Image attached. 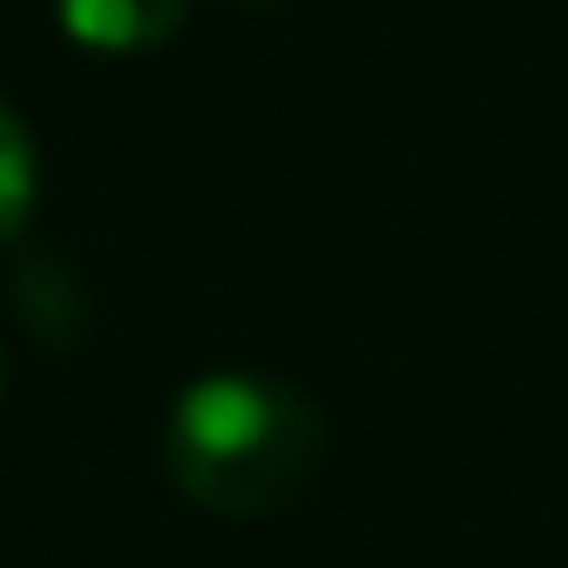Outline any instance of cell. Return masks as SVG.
<instances>
[{
  "label": "cell",
  "mask_w": 568,
  "mask_h": 568,
  "mask_svg": "<svg viewBox=\"0 0 568 568\" xmlns=\"http://www.w3.org/2000/svg\"><path fill=\"white\" fill-rule=\"evenodd\" d=\"M166 483L194 511L266 518L324 468V410L295 382L216 367L166 403Z\"/></svg>",
  "instance_id": "1"
},
{
  "label": "cell",
  "mask_w": 568,
  "mask_h": 568,
  "mask_svg": "<svg viewBox=\"0 0 568 568\" xmlns=\"http://www.w3.org/2000/svg\"><path fill=\"white\" fill-rule=\"evenodd\" d=\"M51 8H58V29L101 58L159 51L187 22V0H51Z\"/></svg>",
  "instance_id": "2"
},
{
  "label": "cell",
  "mask_w": 568,
  "mask_h": 568,
  "mask_svg": "<svg viewBox=\"0 0 568 568\" xmlns=\"http://www.w3.org/2000/svg\"><path fill=\"white\" fill-rule=\"evenodd\" d=\"M37 144H29V123L0 101V245L8 237H22V223L37 216Z\"/></svg>",
  "instance_id": "3"
},
{
  "label": "cell",
  "mask_w": 568,
  "mask_h": 568,
  "mask_svg": "<svg viewBox=\"0 0 568 568\" xmlns=\"http://www.w3.org/2000/svg\"><path fill=\"white\" fill-rule=\"evenodd\" d=\"M237 8H288V0H237Z\"/></svg>",
  "instance_id": "4"
},
{
  "label": "cell",
  "mask_w": 568,
  "mask_h": 568,
  "mask_svg": "<svg viewBox=\"0 0 568 568\" xmlns=\"http://www.w3.org/2000/svg\"><path fill=\"white\" fill-rule=\"evenodd\" d=\"M0 396H8V353H0Z\"/></svg>",
  "instance_id": "5"
}]
</instances>
